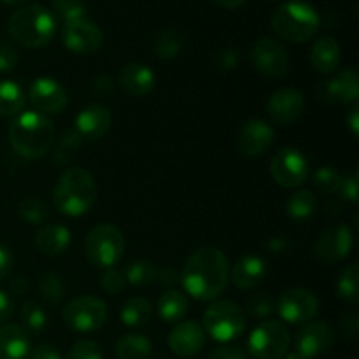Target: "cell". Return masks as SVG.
<instances>
[{
	"label": "cell",
	"instance_id": "1",
	"mask_svg": "<svg viewBox=\"0 0 359 359\" xmlns=\"http://www.w3.org/2000/svg\"><path fill=\"white\" fill-rule=\"evenodd\" d=\"M179 283L195 300L212 302L226 291L230 263L224 252L214 245L198 249L186 259Z\"/></svg>",
	"mask_w": 359,
	"mask_h": 359
},
{
	"label": "cell",
	"instance_id": "2",
	"mask_svg": "<svg viewBox=\"0 0 359 359\" xmlns=\"http://www.w3.org/2000/svg\"><path fill=\"white\" fill-rule=\"evenodd\" d=\"M9 142L20 156L37 160L55 144V125L41 112H21L9 126Z\"/></svg>",
	"mask_w": 359,
	"mask_h": 359
},
{
	"label": "cell",
	"instance_id": "3",
	"mask_svg": "<svg viewBox=\"0 0 359 359\" xmlns=\"http://www.w3.org/2000/svg\"><path fill=\"white\" fill-rule=\"evenodd\" d=\"M97 184L86 168L72 167L63 172L53 189V203L63 216L79 217L93 207Z\"/></svg>",
	"mask_w": 359,
	"mask_h": 359
},
{
	"label": "cell",
	"instance_id": "4",
	"mask_svg": "<svg viewBox=\"0 0 359 359\" xmlns=\"http://www.w3.org/2000/svg\"><path fill=\"white\" fill-rule=\"evenodd\" d=\"M55 16L39 4L21 7L7 21L9 37L27 49H39L48 46L55 37Z\"/></svg>",
	"mask_w": 359,
	"mask_h": 359
},
{
	"label": "cell",
	"instance_id": "5",
	"mask_svg": "<svg viewBox=\"0 0 359 359\" xmlns=\"http://www.w3.org/2000/svg\"><path fill=\"white\" fill-rule=\"evenodd\" d=\"M272 30L284 41L307 42L319 30V14L309 2L291 0L277 7L272 16Z\"/></svg>",
	"mask_w": 359,
	"mask_h": 359
},
{
	"label": "cell",
	"instance_id": "6",
	"mask_svg": "<svg viewBox=\"0 0 359 359\" xmlns=\"http://www.w3.org/2000/svg\"><path fill=\"white\" fill-rule=\"evenodd\" d=\"M125 251V238L123 233L112 224H98L84 241V252L91 265L97 269H112L119 259L123 258Z\"/></svg>",
	"mask_w": 359,
	"mask_h": 359
},
{
	"label": "cell",
	"instance_id": "7",
	"mask_svg": "<svg viewBox=\"0 0 359 359\" xmlns=\"http://www.w3.org/2000/svg\"><path fill=\"white\" fill-rule=\"evenodd\" d=\"M245 330L244 311L233 302H214L203 314V332L216 342H231Z\"/></svg>",
	"mask_w": 359,
	"mask_h": 359
},
{
	"label": "cell",
	"instance_id": "8",
	"mask_svg": "<svg viewBox=\"0 0 359 359\" xmlns=\"http://www.w3.org/2000/svg\"><path fill=\"white\" fill-rule=\"evenodd\" d=\"M107 305L100 298L83 294L70 300L63 309V321L70 330L79 333H91L107 323Z\"/></svg>",
	"mask_w": 359,
	"mask_h": 359
},
{
	"label": "cell",
	"instance_id": "9",
	"mask_svg": "<svg viewBox=\"0 0 359 359\" xmlns=\"http://www.w3.org/2000/svg\"><path fill=\"white\" fill-rule=\"evenodd\" d=\"M290 332L280 321H263L249 335V353L256 359H280L290 349Z\"/></svg>",
	"mask_w": 359,
	"mask_h": 359
},
{
	"label": "cell",
	"instance_id": "10",
	"mask_svg": "<svg viewBox=\"0 0 359 359\" xmlns=\"http://www.w3.org/2000/svg\"><path fill=\"white\" fill-rule=\"evenodd\" d=\"M270 175L280 188L293 189L304 184L309 177V161L293 147H283L270 161Z\"/></svg>",
	"mask_w": 359,
	"mask_h": 359
},
{
	"label": "cell",
	"instance_id": "11",
	"mask_svg": "<svg viewBox=\"0 0 359 359\" xmlns=\"http://www.w3.org/2000/svg\"><path fill=\"white\" fill-rule=\"evenodd\" d=\"M280 319L290 325L311 323L319 312V300L307 287H293L280 294L276 304Z\"/></svg>",
	"mask_w": 359,
	"mask_h": 359
},
{
	"label": "cell",
	"instance_id": "12",
	"mask_svg": "<svg viewBox=\"0 0 359 359\" xmlns=\"http://www.w3.org/2000/svg\"><path fill=\"white\" fill-rule=\"evenodd\" d=\"M251 62L258 72L266 77H280L290 72V55L279 41L272 37H262L252 44Z\"/></svg>",
	"mask_w": 359,
	"mask_h": 359
},
{
	"label": "cell",
	"instance_id": "13",
	"mask_svg": "<svg viewBox=\"0 0 359 359\" xmlns=\"http://www.w3.org/2000/svg\"><path fill=\"white\" fill-rule=\"evenodd\" d=\"M354 237L347 224H333L321 233L316 242V258L323 265H337L349 256Z\"/></svg>",
	"mask_w": 359,
	"mask_h": 359
},
{
	"label": "cell",
	"instance_id": "14",
	"mask_svg": "<svg viewBox=\"0 0 359 359\" xmlns=\"http://www.w3.org/2000/svg\"><path fill=\"white\" fill-rule=\"evenodd\" d=\"M32 107L37 109V112L48 114H60L69 104L67 90L51 77H39L30 84L28 90Z\"/></svg>",
	"mask_w": 359,
	"mask_h": 359
},
{
	"label": "cell",
	"instance_id": "15",
	"mask_svg": "<svg viewBox=\"0 0 359 359\" xmlns=\"http://www.w3.org/2000/svg\"><path fill=\"white\" fill-rule=\"evenodd\" d=\"M318 95L323 102L333 105L358 104L359 97V76L356 69L347 67L340 74L328 81H323L318 88Z\"/></svg>",
	"mask_w": 359,
	"mask_h": 359
},
{
	"label": "cell",
	"instance_id": "16",
	"mask_svg": "<svg viewBox=\"0 0 359 359\" xmlns=\"http://www.w3.org/2000/svg\"><path fill=\"white\" fill-rule=\"evenodd\" d=\"M305 97L294 88L277 90L266 102V114L277 125H293L304 116Z\"/></svg>",
	"mask_w": 359,
	"mask_h": 359
},
{
	"label": "cell",
	"instance_id": "17",
	"mask_svg": "<svg viewBox=\"0 0 359 359\" xmlns=\"http://www.w3.org/2000/svg\"><path fill=\"white\" fill-rule=\"evenodd\" d=\"M63 44L76 55H93L104 44V34L88 20L72 21L63 27Z\"/></svg>",
	"mask_w": 359,
	"mask_h": 359
},
{
	"label": "cell",
	"instance_id": "18",
	"mask_svg": "<svg viewBox=\"0 0 359 359\" xmlns=\"http://www.w3.org/2000/svg\"><path fill=\"white\" fill-rule=\"evenodd\" d=\"M273 144V128L262 119H249L237 135V149L242 156L256 158L265 154Z\"/></svg>",
	"mask_w": 359,
	"mask_h": 359
},
{
	"label": "cell",
	"instance_id": "19",
	"mask_svg": "<svg viewBox=\"0 0 359 359\" xmlns=\"http://www.w3.org/2000/svg\"><path fill=\"white\" fill-rule=\"evenodd\" d=\"M112 125L111 109L100 104L86 105L77 112L74 119V130L77 135L84 140H100L102 137L107 135Z\"/></svg>",
	"mask_w": 359,
	"mask_h": 359
},
{
	"label": "cell",
	"instance_id": "20",
	"mask_svg": "<svg viewBox=\"0 0 359 359\" xmlns=\"http://www.w3.org/2000/svg\"><path fill=\"white\" fill-rule=\"evenodd\" d=\"M205 346V332L195 321L177 323L168 335V347L181 358H191L198 354Z\"/></svg>",
	"mask_w": 359,
	"mask_h": 359
},
{
	"label": "cell",
	"instance_id": "21",
	"mask_svg": "<svg viewBox=\"0 0 359 359\" xmlns=\"http://www.w3.org/2000/svg\"><path fill=\"white\" fill-rule=\"evenodd\" d=\"M333 340H335V335L328 325L318 321L305 323V326L297 335V351L305 358L312 359L332 349Z\"/></svg>",
	"mask_w": 359,
	"mask_h": 359
},
{
	"label": "cell",
	"instance_id": "22",
	"mask_svg": "<svg viewBox=\"0 0 359 359\" xmlns=\"http://www.w3.org/2000/svg\"><path fill=\"white\" fill-rule=\"evenodd\" d=\"M118 83L126 95L140 98L154 90L156 76L151 67L144 65V63H126L119 72Z\"/></svg>",
	"mask_w": 359,
	"mask_h": 359
},
{
	"label": "cell",
	"instance_id": "23",
	"mask_svg": "<svg viewBox=\"0 0 359 359\" xmlns=\"http://www.w3.org/2000/svg\"><path fill=\"white\" fill-rule=\"evenodd\" d=\"M70 242H72V235H70L69 228L56 223L44 224L35 233L37 251L44 256H51V258L63 255L70 248Z\"/></svg>",
	"mask_w": 359,
	"mask_h": 359
},
{
	"label": "cell",
	"instance_id": "24",
	"mask_svg": "<svg viewBox=\"0 0 359 359\" xmlns=\"http://www.w3.org/2000/svg\"><path fill=\"white\" fill-rule=\"evenodd\" d=\"M265 273V259L255 255H248L235 263L230 272V280L238 290H252L262 283Z\"/></svg>",
	"mask_w": 359,
	"mask_h": 359
},
{
	"label": "cell",
	"instance_id": "25",
	"mask_svg": "<svg viewBox=\"0 0 359 359\" xmlns=\"http://www.w3.org/2000/svg\"><path fill=\"white\" fill-rule=\"evenodd\" d=\"M30 349V337L21 326H0V359H25Z\"/></svg>",
	"mask_w": 359,
	"mask_h": 359
},
{
	"label": "cell",
	"instance_id": "26",
	"mask_svg": "<svg viewBox=\"0 0 359 359\" xmlns=\"http://www.w3.org/2000/svg\"><path fill=\"white\" fill-rule=\"evenodd\" d=\"M340 58V46L333 37H319L311 49V63L319 74H332L339 67Z\"/></svg>",
	"mask_w": 359,
	"mask_h": 359
},
{
	"label": "cell",
	"instance_id": "27",
	"mask_svg": "<svg viewBox=\"0 0 359 359\" xmlns=\"http://www.w3.org/2000/svg\"><path fill=\"white\" fill-rule=\"evenodd\" d=\"M188 298L177 290H167L158 300V316L165 323H179L188 312Z\"/></svg>",
	"mask_w": 359,
	"mask_h": 359
},
{
	"label": "cell",
	"instance_id": "28",
	"mask_svg": "<svg viewBox=\"0 0 359 359\" xmlns=\"http://www.w3.org/2000/svg\"><path fill=\"white\" fill-rule=\"evenodd\" d=\"M153 314V305L147 298L142 297H133L125 302L121 307L119 318H121L123 325L128 328H140V326L147 325Z\"/></svg>",
	"mask_w": 359,
	"mask_h": 359
},
{
	"label": "cell",
	"instance_id": "29",
	"mask_svg": "<svg viewBox=\"0 0 359 359\" xmlns=\"http://www.w3.org/2000/svg\"><path fill=\"white\" fill-rule=\"evenodd\" d=\"M151 351H153L151 340L144 335H135V333L121 337L116 344L118 359H149Z\"/></svg>",
	"mask_w": 359,
	"mask_h": 359
},
{
	"label": "cell",
	"instance_id": "30",
	"mask_svg": "<svg viewBox=\"0 0 359 359\" xmlns=\"http://www.w3.org/2000/svg\"><path fill=\"white\" fill-rule=\"evenodd\" d=\"M25 93L14 81H0V118H13L23 112Z\"/></svg>",
	"mask_w": 359,
	"mask_h": 359
},
{
	"label": "cell",
	"instance_id": "31",
	"mask_svg": "<svg viewBox=\"0 0 359 359\" xmlns=\"http://www.w3.org/2000/svg\"><path fill=\"white\" fill-rule=\"evenodd\" d=\"M184 48V35L177 28H165L154 39V55L160 60H172L181 55Z\"/></svg>",
	"mask_w": 359,
	"mask_h": 359
},
{
	"label": "cell",
	"instance_id": "32",
	"mask_svg": "<svg viewBox=\"0 0 359 359\" xmlns=\"http://www.w3.org/2000/svg\"><path fill=\"white\" fill-rule=\"evenodd\" d=\"M318 209V198L309 189H300L287 198L286 210L291 219L307 221Z\"/></svg>",
	"mask_w": 359,
	"mask_h": 359
},
{
	"label": "cell",
	"instance_id": "33",
	"mask_svg": "<svg viewBox=\"0 0 359 359\" xmlns=\"http://www.w3.org/2000/svg\"><path fill=\"white\" fill-rule=\"evenodd\" d=\"M337 297L346 304L354 305L359 298V266L358 263H351L340 273L337 280Z\"/></svg>",
	"mask_w": 359,
	"mask_h": 359
},
{
	"label": "cell",
	"instance_id": "34",
	"mask_svg": "<svg viewBox=\"0 0 359 359\" xmlns=\"http://www.w3.org/2000/svg\"><path fill=\"white\" fill-rule=\"evenodd\" d=\"M158 266L153 262H146V259H137L132 262L125 270V280L132 286H149V284L156 283L158 279Z\"/></svg>",
	"mask_w": 359,
	"mask_h": 359
},
{
	"label": "cell",
	"instance_id": "35",
	"mask_svg": "<svg viewBox=\"0 0 359 359\" xmlns=\"http://www.w3.org/2000/svg\"><path fill=\"white\" fill-rule=\"evenodd\" d=\"M39 294L48 305H58L65 294V284L56 272H44L37 283Z\"/></svg>",
	"mask_w": 359,
	"mask_h": 359
},
{
	"label": "cell",
	"instance_id": "36",
	"mask_svg": "<svg viewBox=\"0 0 359 359\" xmlns=\"http://www.w3.org/2000/svg\"><path fill=\"white\" fill-rule=\"evenodd\" d=\"M20 319L25 332L42 333L48 328V314L37 302H25L20 309Z\"/></svg>",
	"mask_w": 359,
	"mask_h": 359
},
{
	"label": "cell",
	"instance_id": "37",
	"mask_svg": "<svg viewBox=\"0 0 359 359\" xmlns=\"http://www.w3.org/2000/svg\"><path fill=\"white\" fill-rule=\"evenodd\" d=\"M18 214L30 224H42L49 216V207L39 196H27L18 205Z\"/></svg>",
	"mask_w": 359,
	"mask_h": 359
},
{
	"label": "cell",
	"instance_id": "38",
	"mask_svg": "<svg viewBox=\"0 0 359 359\" xmlns=\"http://www.w3.org/2000/svg\"><path fill=\"white\" fill-rule=\"evenodd\" d=\"M63 23L88 20V11L83 0H51Z\"/></svg>",
	"mask_w": 359,
	"mask_h": 359
},
{
	"label": "cell",
	"instance_id": "39",
	"mask_svg": "<svg viewBox=\"0 0 359 359\" xmlns=\"http://www.w3.org/2000/svg\"><path fill=\"white\" fill-rule=\"evenodd\" d=\"M245 311L255 318H269L276 311V300L269 293H252L245 298Z\"/></svg>",
	"mask_w": 359,
	"mask_h": 359
},
{
	"label": "cell",
	"instance_id": "40",
	"mask_svg": "<svg viewBox=\"0 0 359 359\" xmlns=\"http://www.w3.org/2000/svg\"><path fill=\"white\" fill-rule=\"evenodd\" d=\"M340 181H342V175H340L333 167H328V165L318 168L314 174V184L318 186V189H321L323 193L339 191Z\"/></svg>",
	"mask_w": 359,
	"mask_h": 359
},
{
	"label": "cell",
	"instance_id": "41",
	"mask_svg": "<svg viewBox=\"0 0 359 359\" xmlns=\"http://www.w3.org/2000/svg\"><path fill=\"white\" fill-rule=\"evenodd\" d=\"M67 359H104V353L97 342L81 340V342L74 344Z\"/></svg>",
	"mask_w": 359,
	"mask_h": 359
},
{
	"label": "cell",
	"instance_id": "42",
	"mask_svg": "<svg viewBox=\"0 0 359 359\" xmlns=\"http://www.w3.org/2000/svg\"><path fill=\"white\" fill-rule=\"evenodd\" d=\"M126 280L119 270L116 269H107L100 276V287L109 294H118L121 293L123 287H125Z\"/></svg>",
	"mask_w": 359,
	"mask_h": 359
},
{
	"label": "cell",
	"instance_id": "43",
	"mask_svg": "<svg viewBox=\"0 0 359 359\" xmlns=\"http://www.w3.org/2000/svg\"><path fill=\"white\" fill-rule=\"evenodd\" d=\"M238 62H241V55L233 48H224L214 55V67L223 70V72H230V70L237 69Z\"/></svg>",
	"mask_w": 359,
	"mask_h": 359
},
{
	"label": "cell",
	"instance_id": "44",
	"mask_svg": "<svg viewBox=\"0 0 359 359\" xmlns=\"http://www.w3.org/2000/svg\"><path fill=\"white\" fill-rule=\"evenodd\" d=\"M18 62H20V55L16 48L9 42L0 41V72H11L16 69Z\"/></svg>",
	"mask_w": 359,
	"mask_h": 359
},
{
	"label": "cell",
	"instance_id": "45",
	"mask_svg": "<svg viewBox=\"0 0 359 359\" xmlns=\"http://www.w3.org/2000/svg\"><path fill=\"white\" fill-rule=\"evenodd\" d=\"M358 181H359V175L358 172L351 175H342V181H340L339 186V195L342 196L344 200L351 203H356L358 202Z\"/></svg>",
	"mask_w": 359,
	"mask_h": 359
},
{
	"label": "cell",
	"instance_id": "46",
	"mask_svg": "<svg viewBox=\"0 0 359 359\" xmlns=\"http://www.w3.org/2000/svg\"><path fill=\"white\" fill-rule=\"evenodd\" d=\"M209 359H249L248 353L238 346H223L217 347L210 353Z\"/></svg>",
	"mask_w": 359,
	"mask_h": 359
},
{
	"label": "cell",
	"instance_id": "47",
	"mask_svg": "<svg viewBox=\"0 0 359 359\" xmlns=\"http://www.w3.org/2000/svg\"><path fill=\"white\" fill-rule=\"evenodd\" d=\"M28 356H30V359H62L60 351L51 344H39L35 349H32Z\"/></svg>",
	"mask_w": 359,
	"mask_h": 359
},
{
	"label": "cell",
	"instance_id": "48",
	"mask_svg": "<svg viewBox=\"0 0 359 359\" xmlns=\"http://www.w3.org/2000/svg\"><path fill=\"white\" fill-rule=\"evenodd\" d=\"M13 252H11L9 248H6L4 244H0V283L7 279V276L11 273L13 270Z\"/></svg>",
	"mask_w": 359,
	"mask_h": 359
},
{
	"label": "cell",
	"instance_id": "49",
	"mask_svg": "<svg viewBox=\"0 0 359 359\" xmlns=\"http://www.w3.org/2000/svg\"><path fill=\"white\" fill-rule=\"evenodd\" d=\"M340 328H342L344 337L347 339H356L359 332V319L356 314H347L344 316L342 321H340Z\"/></svg>",
	"mask_w": 359,
	"mask_h": 359
},
{
	"label": "cell",
	"instance_id": "50",
	"mask_svg": "<svg viewBox=\"0 0 359 359\" xmlns=\"http://www.w3.org/2000/svg\"><path fill=\"white\" fill-rule=\"evenodd\" d=\"M179 277L181 276L172 266H163V270H158L156 283L163 284V286H174L179 283Z\"/></svg>",
	"mask_w": 359,
	"mask_h": 359
},
{
	"label": "cell",
	"instance_id": "51",
	"mask_svg": "<svg viewBox=\"0 0 359 359\" xmlns=\"http://www.w3.org/2000/svg\"><path fill=\"white\" fill-rule=\"evenodd\" d=\"M13 312H14L13 298H11L7 293H4V291H0V323L7 321V319L13 316Z\"/></svg>",
	"mask_w": 359,
	"mask_h": 359
},
{
	"label": "cell",
	"instance_id": "52",
	"mask_svg": "<svg viewBox=\"0 0 359 359\" xmlns=\"http://www.w3.org/2000/svg\"><path fill=\"white\" fill-rule=\"evenodd\" d=\"M93 90L97 91L98 95H107V93H112V90H114V83H112V79L109 76H98L93 79Z\"/></svg>",
	"mask_w": 359,
	"mask_h": 359
},
{
	"label": "cell",
	"instance_id": "53",
	"mask_svg": "<svg viewBox=\"0 0 359 359\" xmlns=\"http://www.w3.org/2000/svg\"><path fill=\"white\" fill-rule=\"evenodd\" d=\"M346 123L351 128V133H353L354 137H358L359 133V105L358 104H353V107L349 109V112L346 114Z\"/></svg>",
	"mask_w": 359,
	"mask_h": 359
},
{
	"label": "cell",
	"instance_id": "54",
	"mask_svg": "<svg viewBox=\"0 0 359 359\" xmlns=\"http://www.w3.org/2000/svg\"><path fill=\"white\" fill-rule=\"evenodd\" d=\"M11 290L14 294H25L28 291V279L27 277H16V279L11 283Z\"/></svg>",
	"mask_w": 359,
	"mask_h": 359
},
{
	"label": "cell",
	"instance_id": "55",
	"mask_svg": "<svg viewBox=\"0 0 359 359\" xmlns=\"http://www.w3.org/2000/svg\"><path fill=\"white\" fill-rule=\"evenodd\" d=\"M286 244H287V242L284 241V238L276 237V238H272V241L269 242V248H270V251L280 252V251H284V248H286Z\"/></svg>",
	"mask_w": 359,
	"mask_h": 359
},
{
	"label": "cell",
	"instance_id": "56",
	"mask_svg": "<svg viewBox=\"0 0 359 359\" xmlns=\"http://www.w3.org/2000/svg\"><path fill=\"white\" fill-rule=\"evenodd\" d=\"M216 4H219L224 9H235V7H241L245 0H214Z\"/></svg>",
	"mask_w": 359,
	"mask_h": 359
},
{
	"label": "cell",
	"instance_id": "57",
	"mask_svg": "<svg viewBox=\"0 0 359 359\" xmlns=\"http://www.w3.org/2000/svg\"><path fill=\"white\" fill-rule=\"evenodd\" d=\"M283 359H309V358H305L304 354H300V353H298V351H294V353L284 354Z\"/></svg>",
	"mask_w": 359,
	"mask_h": 359
},
{
	"label": "cell",
	"instance_id": "58",
	"mask_svg": "<svg viewBox=\"0 0 359 359\" xmlns=\"http://www.w3.org/2000/svg\"><path fill=\"white\" fill-rule=\"evenodd\" d=\"M0 2L9 4V6H14V4H23V2H27V0H0Z\"/></svg>",
	"mask_w": 359,
	"mask_h": 359
}]
</instances>
